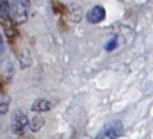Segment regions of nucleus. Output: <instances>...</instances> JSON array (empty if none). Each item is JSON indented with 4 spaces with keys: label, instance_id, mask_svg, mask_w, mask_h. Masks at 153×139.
<instances>
[{
    "label": "nucleus",
    "instance_id": "obj_1",
    "mask_svg": "<svg viewBox=\"0 0 153 139\" xmlns=\"http://www.w3.org/2000/svg\"><path fill=\"white\" fill-rule=\"evenodd\" d=\"M124 126L120 120H113L109 122L108 124L105 126L102 132H100L99 135L96 136L97 138H116L123 135Z\"/></svg>",
    "mask_w": 153,
    "mask_h": 139
},
{
    "label": "nucleus",
    "instance_id": "obj_2",
    "mask_svg": "<svg viewBox=\"0 0 153 139\" xmlns=\"http://www.w3.org/2000/svg\"><path fill=\"white\" fill-rule=\"evenodd\" d=\"M27 125H29V119L25 114L18 111L13 114L12 124H10V129H12L13 133L17 135H22L25 127Z\"/></svg>",
    "mask_w": 153,
    "mask_h": 139
},
{
    "label": "nucleus",
    "instance_id": "obj_3",
    "mask_svg": "<svg viewBox=\"0 0 153 139\" xmlns=\"http://www.w3.org/2000/svg\"><path fill=\"white\" fill-rule=\"evenodd\" d=\"M87 20L91 24H98L105 19V10L103 6H94L87 13Z\"/></svg>",
    "mask_w": 153,
    "mask_h": 139
},
{
    "label": "nucleus",
    "instance_id": "obj_4",
    "mask_svg": "<svg viewBox=\"0 0 153 139\" xmlns=\"http://www.w3.org/2000/svg\"><path fill=\"white\" fill-rule=\"evenodd\" d=\"M51 110V104L49 100L44 98L36 99L31 105V111H36V113H43V111H48Z\"/></svg>",
    "mask_w": 153,
    "mask_h": 139
},
{
    "label": "nucleus",
    "instance_id": "obj_5",
    "mask_svg": "<svg viewBox=\"0 0 153 139\" xmlns=\"http://www.w3.org/2000/svg\"><path fill=\"white\" fill-rule=\"evenodd\" d=\"M45 124V118L41 114H35L30 121H29V128L31 132H37L43 128Z\"/></svg>",
    "mask_w": 153,
    "mask_h": 139
},
{
    "label": "nucleus",
    "instance_id": "obj_6",
    "mask_svg": "<svg viewBox=\"0 0 153 139\" xmlns=\"http://www.w3.org/2000/svg\"><path fill=\"white\" fill-rule=\"evenodd\" d=\"M10 103V98L8 96H3L2 98H0V114L5 115L9 111V106Z\"/></svg>",
    "mask_w": 153,
    "mask_h": 139
},
{
    "label": "nucleus",
    "instance_id": "obj_7",
    "mask_svg": "<svg viewBox=\"0 0 153 139\" xmlns=\"http://www.w3.org/2000/svg\"><path fill=\"white\" fill-rule=\"evenodd\" d=\"M52 8H53L54 13H56L63 14L66 13V7L59 1H52Z\"/></svg>",
    "mask_w": 153,
    "mask_h": 139
},
{
    "label": "nucleus",
    "instance_id": "obj_8",
    "mask_svg": "<svg viewBox=\"0 0 153 139\" xmlns=\"http://www.w3.org/2000/svg\"><path fill=\"white\" fill-rule=\"evenodd\" d=\"M116 46H117V40H116V38H113L110 41H108V43L105 46V49L110 52V51H113L116 48Z\"/></svg>",
    "mask_w": 153,
    "mask_h": 139
},
{
    "label": "nucleus",
    "instance_id": "obj_9",
    "mask_svg": "<svg viewBox=\"0 0 153 139\" xmlns=\"http://www.w3.org/2000/svg\"><path fill=\"white\" fill-rule=\"evenodd\" d=\"M6 88H7L6 81H5V79L2 76H0V93H1V94L3 95L6 94Z\"/></svg>",
    "mask_w": 153,
    "mask_h": 139
},
{
    "label": "nucleus",
    "instance_id": "obj_10",
    "mask_svg": "<svg viewBox=\"0 0 153 139\" xmlns=\"http://www.w3.org/2000/svg\"><path fill=\"white\" fill-rule=\"evenodd\" d=\"M2 48H3V42H2V36H1V34H0V52H1V50H2Z\"/></svg>",
    "mask_w": 153,
    "mask_h": 139
}]
</instances>
